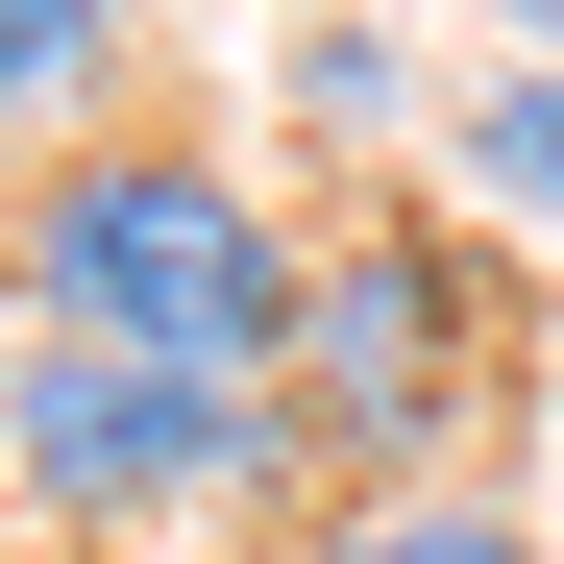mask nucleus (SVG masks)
I'll use <instances>...</instances> for the list:
<instances>
[{
  "instance_id": "nucleus-2",
  "label": "nucleus",
  "mask_w": 564,
  "mask_h": 564,
  "mask_svg": "<svg viewBox=\"0 0 564 564\" xmlns=\"http://www.w3.org/2000/svg\"><path fill=\"white\" fill-rule=\"evenodd\" d=\"M0 442H25V491H74V516H172V491H221V466H270V393L246 368H172V344H25L0 368Z\"/></svg>"
},
{
  "instance_id": "nucleus-3",
  "label": "nucleus",
  "mask_w": 564,
  "mask_h": 564,
  "mask_svg": "<svg viewBox=\"0 0 564 564\" xmlns=\"http://www.w3.org/2000/svg\"><path fill=\"white\" fill-rule=\"evenodd\" d=\"M466 344H491V319H466L442 246H393V221L319 246L295 270V442H442L466 417Z\"/></svg>"
},
{
  "instance_id": "nucleus-6",
  "label": "nucleus",
  "mask_w": 564,
  "mask_h": 564,
  "mask_svg": "<svg viewBox=\"0 0 564 564\" xmlns=\"http://www.w3.org/2000/svg\"><path fill=\"white\" fill-rule=\"evenodd\" d=\"M295 564H516L466 491H417V516H344V540H295Z\"/></svg>"
},
{
  "instance_id": "nucleus-5",
  "label": "nucleus",
  "mask_w": 564,
  "mask_h": 564,
  "mask_svg": "<svg viewBox=\"0 0 564 564\" xmlns=\"http://www.w3.org/2000/svg\"><path fill=\"white\" fill-rule=\"evenodd\" d=\"M466 172H491L516 221H564V74H516V99H466Z\"/></svg>"
},
{
  "instance_id": "nucleus-4",
  "label": "nucleus",
  "mask_w": 564,
  "mask_h": 564,
  "mask_svg": "<svg viewBox=\"0 0 564 564\" xmlns=\"http://www.w3.org/2000/svg\"><path fill=\"white\" fill-rule=\"evenodd\" d=\"M99 0H0V148H25V123H74V99H99Z\"/></svg>"
},
{
  "instance_id": "nucleus-1",
  "label": "nucleus",
  "mask_w": 564,
  "mask_h": 564,
  "mask_svg": "<svg viewBox=\"0 0 564 564\" xmlns=\"http://www.w3.org/2000/svg\"><path fill=\"white\" fill-rule=\"evenodd\" d=\"M0 270L50 295V344H172V368H270V344H295V270H270V221L221 197L197 148H99V172H50Z\"/></svg>"
}]
</instances>
